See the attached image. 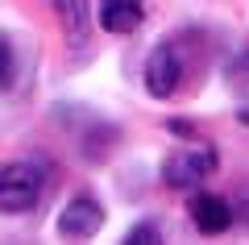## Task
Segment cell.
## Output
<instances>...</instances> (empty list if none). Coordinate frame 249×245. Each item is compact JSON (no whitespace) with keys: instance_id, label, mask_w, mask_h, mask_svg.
I'll use <instances>...</instances> for the list:
<instances>
[{"instance_id":"6da1fadb","label":"cell","mask_w":249,"mask_h":245,"mask_svg":"<svg viewBox=\"0 0 249 245\" xmlns=\"http://www.w3.org/2000/svg\"><path fill=\"white\" fill-rule=\"evenodd\" d=\"M216 150L208 146V141H196V146H183L175 150V154L162 162V183L175 187V191H191V187H199L208 175H216Z\"/></svg>"},{"instance_id":"7a4b0ae2","label":"cell","mask_w":249,"mask_h":245,"mask_svg":"<svg viewBox=\"0 0 249 245\" xmlns=\"http://www.w3.org/2000/svg\"><path fill=\"white\" fill-rule=\"evenodd\" d=\"M42 170L34 162H0V212H29L42 200Z\"/></svg>"},{"instance_id":"3957f363","label":"cell","mask_w":249,"mask_h":245,"mask_svg":"<svg viewBox=\"0 0 249 245\" xmlns=\"http://www.w3.org/2000/svg\"><path fill=\"white\" fill-rule=\"evenodd\" d=\"M183 83V58H178L175 46H154L150 58H145V92L154 100H170Z\"/></svg>"},{"instance_id":"277c9868","label":"cell","mask_w":249,"mask_h":245,"mask_svg":"<svg viewBox=\"0 0 249 245\" xmlns=\"http://www.w3.org/2000/svg\"><path fill=\"white\" fill-rule=\"evenodd\" d=\"M100 225H104V208H100V200H91V195H75V200L62 208V216H58V233L71 237V241L96 237Z\"/></svg>"},{"instance_id":"5b68a950","label":"cell","mask_w":249,"mask_h":245,"mask_svg":"<svg viewBox=\"0 0 249 245\" xmlns=\"http://www.w3.org/2000/svg\"><path fill=\"white\" fill-rule=\"evenodd\" d=\"M187 212H191V225H196L199 233H208V237L224 233V228L232 225V208H229V200H220V195H208V191L191 195Z\"/></svg>"},{"instance_id":"8992f818","label":"cell","mask_w":249,"mask_h":245,"mask_svg":"<svg viewBox=\"0 0 249 245\" xmlns=\"http://www.w3.org/2000/svg\"><path fill=\"white\" fill-rule=\"evenodd\" d=\"M96 17H100V29H108V34H133L145 21V9L142 0H100Z\"/></svg>"},{"instance_id":"52a82bcc","label":"cell","mask_w":249,"mask_h":245,"mask_svg":"<svg viewBox=\"0 0 249 245\" xmlns=\"http://www.w3.org/2000/svg\"><path fill=\"white\" fill-rule=\"evenodd\" d=\"M50 4L58 9V17H62V25H67V34H71L75 42H83V38H88V21H91L88 0H50Z\"/></svg>"},{"instance_id":"ba28073f","label":"cell","mask_w":249,"mask_h":245,"mask_svg":"<svg viewBox=\"0 0 249 245\" xmlns=\"http://www.w3.org/2000/svg\"><path fill=\"white\" fill-rule=\"evenodd\" d=\"M13 75H17V54H13L9 38H0V92L13 88Z\"/></svg>"},{"instance_id":"9c48e42d","label":"cell","mask_w":249,"mask_h":245,"mask_svg":"<svg viewBox=\"0 0 249 245\" xmlns=\"http://www.w3.org/2000/svg\"><path fill=\"white\" fill-rule=\"evenodd\" d=\"M158 225H137V228H129V237H124V241H129V245H154V241H158Z\"/></svg>"},{"instance_id":"30bf717a","label":"cell","mask_w":249,"mask_h":245,"mask_svg":"<svg viewBox=\"0 0 249 245\" xmlns=\"http://www.w3.org/2000/svg\"><path fill=\"white\" fill-rule=\"evenodd\" d=\"M241 125H249V108H241Z\"/></svg>"}]
</instances>
